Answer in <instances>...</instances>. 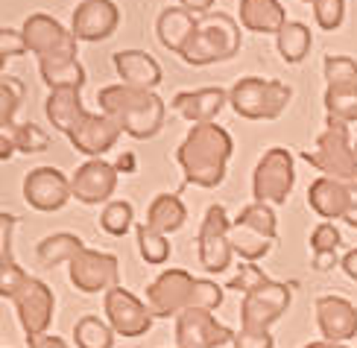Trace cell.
<instances>
[{"instance_id": "cell-49", "label": "cell", "mask_w": 357, "mask_h": 348, "mask_svg": "<svg viewBox=\"0 0 357 348\" xmlns=\"http://www.w3.org/2000/svg\"><path fill=\"white\" fill-rule=\"evenodd\" d=\"M185 9H190L193 15H208V12H214V0H178Z\"/></svg>"}, {"instance_id": "cell-28", "label": "cell", "mask_w": 357, "mask_h": 348, "mask_svg": "<svg viewBox=\"0 0 357 348\" xmlns=\"http://www.w3.org/2000/svg\"><path fill=\"white\" fill-rule=\"evenodd\" d=\"M310 44H314V33H310L302 21H287L284 27H281V33L275 36L278 56L284 59L287 65H299L302 59L310 53Z\"/></svg>"}, {"instance_id": "cell-54", "label": "cell", "mask_w": 357, "mask_h": 348, "mask_svg": "<svg viewBox=\"0 0 357 348\" xmlns=\"http://www.w3.org/2000/svg\"><path fill=\"white\" fill-rule=\"evenodd\" d=\"M305 3H310V6H314V3H317V0H305Z\"/></svg>"}, {"instance_id": "cell-35", "label": "cell", "mask_w": 357, "mask_h": 348, "mask_svg": "<svg viewBox=\"0 0 357 348\" xmlns=\"http://www.w3.org/2000/svg\"><path fill=\"white\" fill-rule=\"evenodd\" d=\"M132 222H135V208L123 199L106 202V208H102V214H100V229L112 237H123L132 229Z\"/></svg>"}, {"instance_id": "cell-9", "label": "cell", "mask_w": 357, "mask_h": 348, "mask_svg": "<svg viewBox=\"0 0 357 348\" xmlns=\"http://www.w3.org/2000/svg\"><path fill=\"white\" fill-rule=\"evenodd\" d=\"M193 290H197V278L185 269H165L161 275L146 287V305L158 319H170V316L185 313L193 308Z\"/></svg>"}, {"instance_id": "cell-17", "label": "cell", "mask_w": 357, "mask_h": 348, "mask_svg": "<svg viewBox=\"0 0 357 348\" xmlns=\"http://www.w3.org/2000/svg\"><path fill=\"white\" fill-rule=\"evenodd\" d=\"M117 188V167L102 158H88L77 173L70 176V193L82 205L109 202V196Z\"/></svg>"}, {"instance_id": "cell-41", "label": "cell", "mask_w": 357, "mask_h": 348, "mask_svg": "<svg viewBox=\"0 0 357 348\" xmlns=\"http://www.w3.org/2000/svg\"><path fill=\"white\" fill-rule=\"evenodd\" d=\"M26 281H29V275L18 266V261L0 264V296H3V298H15Z\"/></svg>"}, {"instance_id": "cell-15", "label": "cell", "mask_w": 357, "mask_h": 348, "mask_svg": "<svg viewBox=\"0 0 357 348\" xmlns=\"http://www.w3.org/2000/svg\"><path fill=\"white\" fill-rule=\"evenodd\" d=\"M24 199L29 208L50 214V211H62L68 199H73L70 193V179L56 170V167H36L29 170L24 179Z\"/></svg>"}, {"instance_id": "cell-44", "label": "cell", "mask_w": 357, "mask_h": 348, "mask_svg": "<svg viewBox=\"0 0 357 348\" xmlns=\"http://www.w3.org/2000/svg\"><path fill=\"white\" fill-rule=\"evenodd\" d=\"M21 53H26L24 33H21V29L3 27V29H0V56H3V62H6V59L21 56Z\"/></svg>"}, {"instance_id": "cell-22", "label": "cell", "mask_w": 357, "mask_h": 348, "mask_svg": "<svg viewBox=\"0 0 357 348\" xmlns=\"http://www.w3.org/2000/svg\"><path fill=\"white\" fill-rule=\"evenodd\" d=\"M307 205L314 208L322 220H346V211H349V188H346V181L328 179V176H319L317 181H310Z\"/></svg>"}, {"instance_id": "cell-19", "label": "cell", "mask_w": 357, "mask_h": 348, "mask_svg": "<svg viewBox=\"0 0 357 348\" xmlns=\"http://www.w3.org/2000/svg\"><path fill=\"white\" fill-rule=\"evenodd\" d=\"M317 325L325 342H346L357 337V308L343 296L317 298Z\"/></svg>"}, {"instance_id": "cell-27", "label": "cell", "mask_w": 357, "mask_h": 348, "mask_svg": "<svg viewBox=\"0 0 357 348\" xmlns=\"http://www.w3.org/2000/svg\"><path fill=\"white\" fill-rule=\"evenodd\" d=\"M185 220H188V208L176 193H158L150 202V208H146V225L161 234L178 232L185 225Z\"/></svg>"}, {"instance_id": "cell-32", "label": "cell", "mask_w": 357, "mask_h": 348, "mask_svg": "<svg viewBox=\"0 0 357 348\" xmlns=\"http://www.w3.org/2000/svg\"><path fill=\"white\" fill-rule=\"evenodd\" d=\"M135 237H138V252L146 264L153 266H161L170 261V243H167V234H161L155 229H150L146 222H141L135 229Z\"/></svg>"}, {"instance_id": "cell-21", "label": "cell", "mask_w": 357, "mask_h": 348, "mask_svg": "<svg viewBox=\"0 0 357 348\" xmlns=\"http://www.w3.org/2000/svg\"><path fill=\"white\" fill-rule=\"evenodd\" d=\"M117 77L123 80V85L132 88H144V91H155L161 85V65L150 53L144 50H121L112 56Z\"/></svg>"}, {"instance_id": "cell-46", "label": "cell", "mask_w": 357, "mask_h": 348, "mask_svg": "<svg viewBox=\"0 0 357 348\" xmlns=\"http://www.w3.org/2000/svg\"><path fill=\"white\" fill-rule=\"evenodd\" d=\"M29 348H70L62 337H53V334H41V337H26Z\"/></svg>"}, {"instance_id": "cell-47", "label": "cell", "mask_w": 357, "mask_h": 348, "mask_svg": "<svg viewBox=\"0 0 357 348\" xmlns=\"http://www.w3.org/2000/svg\"><path fill=\"white\" fill-rule=\"evenodd\" d=\"M346 188H349V211H346V222L357 229V176L346 181Z\"/></svg>"}, {"instance_id": "cell-13", "label": "cell", "mask_w": 357, "mask_h": 348, "mask_svg": "<svg viewBox=\"0 0 357 348\" xmlns=\"http://www.w3.org/2000/svg\"><path fill=\"white\" fill-rule=\"evenodd\" d=\"M24 41H26V50L38 56V59H47V56H68V59H77V36L65 29L56 18L44 12L29 15L24 21Z\"/></svg>"}, {"instance_id": "cell-12", "label": "cell", "mask_w": 357, "mask_h": 348, "mask_svg": "<svg viewBox=\"0 0 357 348\" xmlns=\"http://www.w3.org/2000/svg\"><path fill=\"white\" fill-rule=\"evenodd\" d=\"M102 310H106V322L114 328V334L121 337H144L146 331L153 328V310L150 305H144V301L126 290V287H114V290L106 293L102 298Z\"/></svg>"}, {"instance_id": "cell-20", "label": "cell", "mask_w": 357, "mask_h": 348, "mask_svg": "<svg viewBox=\"0 0 357 348\" xmlns=\"http://www.w3.org/2000/svg\"><path fill=\"white\" fill-rule=\"evenodd\" d=\"M229 103V91L222 88H199V91H182L176 94L170 109H176L185 120L197 123H214V117L222 112V105Z\"/></svg>"}, {"instance_id": "cell-2", "label": "cell", "mask_w": 357, "mask_h": 348, "mask_svg": "<svg viewBox=\"0 0 357 348\" xmlns=\"http://www.w3.org/2000/svg\"><path fill=\"white\" fill-rule=\"evenodd\" d=\"M100 112L112 114L126 135H132L135 141L155 138L165 126L167 103L161 100L155 91L132 88V85H109L97 94Z\"/></svg>"}, {"instance_id": "cell-50", "label": "cell", "mask_w": 357, "mask_h": 348, "mask_svg": "<svg viewBox=\"0 0 357 348\" xmlns=\"http://www.w3.org/2000/svg\"><path fill=\"white\" fill-rule=\"evenodd\" d=\"M340 266H343V272H346L351 281H357V249L346 252V255H343V261H340Z\"/></svg>"}, {"instance_id": "cell-23", "label": "cell", "mask_w": 357, "mask_h": 348, "mask_svg": "<svg viewBox=\"0 0 357 348\" xmlns=\"http://www.w3.org/2000/svg\"><path fill=\"white\" fill-rule=\"evenodd\" d=\"M197 24H199V15H193L190 9H185V6H167L165 12L158 15V21H155V33H158L161 47L178 56L185 50L188 38L193 36Z\"/></svg>"}, {"instance_id": "cell-1", "label": "cell", "mask_w": 357, "mask_h": 348, "mask_svg": "<svg viewBox=\"0 0 357 348\" xmlns=\"http://www.w3.org/2000/svg\"><path fill=\"white\" fill-rule=\"evenodd\" d=\"M231 153H234V144L226 129L217 123H197V126H190L185 141L178 144L176 161L182 167L188 185L217 188L226 179Z\"/></svg>"}, {"instance_id": "cell-36", "label": "cell", "mask_w": 357, "mask_h": 348, "mask_svg": "<svg viewBox=\"0 0 357 348\" xmlns=\"http://www.w3.org/2000/svg\"><path fill=\"white\" fill-rule=\"evenodd\" d=\"M322 77H325V82H328V88L357 85V62L351 56H325Z\"/></svg>"}, {"instance_id": "cell-26", "label": "cell", "mask_w": 357, "mask_h": 348, "mask_svg": "<svg viewBox=\"0 0 357 348\" xmlns=\"http://www.w3.org/2000/svg\"><path fill=\"white\" fill-rule=\"evenodd\" d=\"M38 70L41 80L50 91L59 88H79L85 85V68L79 65V59H68V56H47L38 59Z\"/></svg>"}, {"instance_id": "cell-42", "label": "cell", "mask_w": 357, "mask_h": 348, "mask_svg": "<svg viewBox=\"0 0 357 348\" xmlns=\"http://www.w3.org/2000/svg\"><path fill=\"white\" fill-rule=\"evenodd\" d=\"M340 243H343V237H340L334 222H319L317 229H314V234H310V252H314V255L337 252Z\"/></svg>"}, {"instance_id": "cell-7", "label": "cell", "mask_w": 357, "mask_h": 348, "mask_svg": "<svg viewBox=\"0 0 357 348\" xmlns=\"http://www.w3.org/2000/svg\"><path fill=\"white\" fill-rule=\"evenodd\" d=\"M68 275L70 284L79 293H109L114 287H121V264L114 255L109 252H97V249H82L77 252V258L68 264Z\"/></svg>"}, {"instance_id": "cell-14", "label": "cell", "mask_w": 357, "mask_h": 348, "mask_svg": "<svg viewBox=\"0 0 357 348\" xmlns=\"http://www.w3.org/2000/svg\"><path fill=\"white\" fill-rule=\"evenodd\" d=\"M15 310H18V322L24 328L26 337H41L47 334V328L53 322V310H56V296L44 281L33 278L21 287V293L12 298Z\"/></svg>"}, {"instance_id": "cell-16", "label": "cell", "mask_w": 357, "mask_h": 348, "mask_svg": "<svg viewBox=\"0 0 357 348\" xmlns=\"http://www.w3.org/2000/svg\"><path fill=\"white\" fill-rule=\"evenodd\" d=\"M121 135H123V129L112 114L88 112L79 123L70 129L68 138H70V144H73L77 153H82L88 158H102V153H109Z\"/></svg>"}, {"instance_id": "cell-4", "label": "cell", "mask_w": 357, "mask_h": 348, "mask_svg": "<svg viewBox=\"0 0 357 348\" xmlns=\"http://www.w3.org/2000/svg\"><path fill=\"white\" fill-rule=\"evenodd\" d=\"M290 97H293L290 85L261 77H243L229 91L231 109L243 120H275L284 114Z\"/></svg>"}, {"instance_id": "cell-10", "label": "cell", "mask_w": 357, "mask_h": 348, "mask_svg": "<svg viewBox=\"0 0 357 348\" xmlns=\"http://www.w3.org/2000/svg\"><path fill=\"white\" fill-rule=\"evenodd\" d=\"M293 301V293L287 284L270 281L261 290L243 296L241 301V328L243 331H270L281 316L287 313Z\"/></svg>"}, {"instance_id": "cell-37", "label": "cell", "mask_w": 357, "mask_h": 348, "mask_svg": "<svg viewBox=\"0 0 357 348\" xmlns=\"http://www.w3.org/2000/svg\"><path fill=\"white\" fill-rule=\"evenodd\" d=\"M9 129H12V141L18 146V153L33 156V153H44L50 146V135L36 123H12Z\"/></svg>"}, {"instance_id": "cell-48", "label": "cell", "mask_w": 357, "mask_h": 348, "mask_svg": "<svg viewBox=\"0 0 357 348\" xmlns=\"http://www.w3.org/2000/svg\"><path fill=\"white\" fill-rule=\"evenodd\" d=\"M15 149H18V146H15V141H12V129L3 126V129H0V161H9Z\"/></svg>"}, {"instance_id": "cell-24", "label": "cell", "mask_w": 357, "mask_h": 348, "mask_svg": "<svg viewBox=\"0 0 357 348\" xmlns=\"http://www.w3.org/2000/svg\"><path fill=\"white\" fill-rule=\"evenodd\" d=\"M287 24V12L278 0H241V27L249 33L278 36Z\"/></svg>"}, {"instance_id": "cell-40", "label": "cell", "mask_w": 357, "mask_h": 348, "mask_svg": "<svg viewBox=\"0 0 357 348\" xmlns=\"http://www.w3.org/2000/svg\"><path fill=\"white\" fill-rule=\"evenodd\" d=\"M264 284H270V278L261 272V266H255V264H243L241 266V272L231 278V284H229V290H237V293H243V296H249V293H255V290H261Z\"/></svg>"}, {"instance_id": "cell-8", "label": "cell", "mask_w": 357, "mask_h": 348, "mask_svg": "<svg viewBox=\"0 0 357 348\" xmlns=\"http://www.w3.org/2000/svg\"><path fill=\"white\" fill-rule=\"evenodd\" d=\"M231 220L226 214L222 205H211L205 211V220L199 225V237H197V246H199V266L205 272H226L231 264Z\"/></svg>"}, {"instance_id": "cell-43", "label": "cell", "mask_w": 357, "mask_h": 348, "mask_svg": "<svg viewBox=\"0 0 357 348\" xmlns=\"http://www.w3.org/2000/svg\"><path fill=\"white\" fill-rule=\"evenodd\" d=\"M222 305V287L208 281V278H197V290H193V308H205V310H217Z\"/></svg>"}, {"instance_id": "cell-5", "label": "cell", "mask_w": 357, "mask_h": 348, "mask_svg": "<svg viewBox=\"0 0 357 348\" xmlns=\"http://www.w3.org/2000/svg\"><path fill=\"white\" fill-rule=\"evenodd\" d=\"M302 158L328 179H340V181L354 179L357 176V153L349 138V123H343V120H337V117H328L325 120V132L317 138V146L302 153Z\"/></svg>"}, {"instance_id": "cell-25", "label": "cell", "mask_w": 357, "mask_h": 348, "mask_svg": "<svg viewBox=\"0 0 357 348\" xmlns=\"http://www.w3.org/2000/svg\"><path fill=\"white\" fill-rule=\"evenodd\" d=\"M44 114H47V120L53 123V129L70 135V129L88 114L85 105H82L79 88H59V91H50L47 103H44Z\"/></svg>"}, {"instance_id": "cell-18", "label": "cell", "mask_w": 357, "mask_h": 348, "mask_svg": "<svg viewBox=\"0 0 357 348\" xmlns=\"http://www.w3.org/2000/svg\"><path fill=\"white\" fill-rule=\"evenodd\" d=\"M121 24V9L112 0H82L73 12L70 33L77 41H106Z\"/></svg>"}, {"instance_id": "cell-52", "label": "cell", "mask_w": 357, "mask_h": 348, "mask_svg": "<svg viewBox=\"0 0 357 348\" xmlns=\"http://www.w3.org/2000/svg\"><path fill=\"white\" fill-rule=\"evenodd\" d=\"M305 348H343L340 342H325V340H319V342H310V345H305Z\"/></svg>"}, {"instance_id": "cell-11", "label": "cell", "mask_w": 357, "mask_h": 348, "mask_svg": "<svg viewBox=\"0 0 357 348\" xmlns=\"http://www.w3.org/2000/svg\"><path fill=\"white\" fill-rule=\"evenodd\" d=\"M234 331L217 322L205 308H188L176 316V348H222L234 342Z\"/></svg>"}, {"instance_id": "cell-34", "label": "cell", "mask_w": 357, "mask_h": 348, "mask_svg": "<svg viewBox=\"0 0 357 348\" xmlns=\"http://www.w3.org/2000/svg\"><path fill=\"white\" fill-rule=\"evenodd\" d=\"M325 112L328 117H337L343 123L357 120V85H343V88H325Z\"/></svg>"}, {"instance_id": "cell-39", "label": "cell", "mask_w": 357, "mask_h": 348, "mask_svg": "<svg viewBox=\"0 0 357 348\" xmlns=\"http://www.w3.org/2000/svg\"><path fill=\"white\" fill-rule=\"evenodd\" d=\"M314 18H317L319 29L334 33V29L346 18V0H317L314 3Z\"/></svg>"}, {"instance_id": "cell-45", "label": "cell", "mask_w": 357, "mask_h": 348, "mask_svg": "<svg viewBox=\"0 0 357 348\" xmlns=\"http://www.w3.org/2000/svg\"><path fill=\"white\" fill-rule=\"evenodd\" d=\"M234 348H275V340L270 331H237V337L231 342Z\"/></svg>"}, {"instance_id": "cell-31", "label": "cell", "mask_w": 357, "mask_h": 348, "mask_svg": "<svg viewBox=\"0 0 357 348\" xmlns=\"http://www.w3.org/2000/svg\"><path fill=\"white\" fill-rule=\"evenodd\" d=\"M229 240H231L234 255H241V258L249 261V264H255V261L266 258V255H270V249H273V240H266L264 234L252 232V229H246V225L234 222V220H231Z\"/></svg>"}, {"instance_id": "cell-6", "label": "cell", "mask_w": 357, "mask_h": 348, "mask_svg": "<svg viewBox=\"0 0 357 348\" xmlns=\"http://www.w3.org/2000/svg\"><path fill=\"white\" fill-rule=\"evenodd\" d=\"M293 185H296V167H293L290 149L284 146L266 149L255 173H252V196H255V202L284 205Z\"/></svg>"}, {"instance_id": "cell-53", "label": "cell", "mask_w": 357, "mask_h": 348, "mask_svg": "<svg viewBox=\"0 0 357 348\" xmlns=\"http://www.w3.org/2000/svg\"><path fill=\"white\" fill-rule=\"evenodd\" d=\"M132 164H135V161H132V156H123L121 161H117V170H132Z\"/></svg>"}, {"instance_id": "cell-51", "label": "cell", "mask_w": 357, "mask_h": 348, "mask_svg": "<svg viewBox=\"0 0 357 348\" xmlns=\"http://www.w3.org/2000/svg\"><path fill=\"white\" fill-rule=\"evenodd\" d=\"M340 261H337V252H322V255H314V269H319V272H325V269H331V266H337Z\"/></svg>"}, {"instance_id": "cell-55", "label": "cell", "mask_w": 357, "mask_h": 348, "mask_svg": "<svg viewBox=\"0 0 357 348\" xmlns=\"http://www.w3.org/2000/svg\"><path fill=\"white\" fill-rule=\"evenodd\" d=\"M354 153H357V141H354Z\"/></svg>"}, {"instance_id": "cell-29", "label": "cell", "mask_w": 357, "mask_h": 348, "mask_svg": "<svg viewBox=\"0 0 357 348\" xmlns=\"http://www.w3.org/2000/svg\"><path fill=\"white\" fill-rule=\"evenodd\" d=\"M82 249H85L82 237L70 234V232H59V234L44 237L36 249V255H38L41 266H59V264H70L77 258V252H82Z\"/></svg>"}, {"instance_id": "cell-30", "label": "cell", "mask_w": 357, "mask_h": 348, "mask_svg": "<svg viewBox=\"0 0 357 348\" xmlns=\"http://www.w3.org/2000/svg\"><path fill=\"white\" fill-rule=\"evenodd\" d=\"M73 342L77 348H114V328L100 316L88 313L73 325Z\"/></svg>"}, {"instance_id": "cell-33", "label": "cell", "mask_w": 357, "mask_h": 348, "mask_svg": "<svg viewBox=\"0 0 357 348\" xmlns=\"http://www.w3.org/2000/svg\"><path fill=\"white\" fill-rule=\"evenodd\" d=\"M234 222H241V225H246V229L264 234L266 240H275V234H278L275 211H273V205H266V202H252V205H246L241 214H237Z\"/></svg>"}, {"instance_id": "cell-3", "label": "cell", "mask_w": 357, "mask_h": 348, "mask_svg": "<svg viewBox=\"0 0 357 348\" xmlns=\"http://www.w3.org/2000/svg\"><path fill=\"white\" fill-rule=\"evenodd\" d=\"M241 50V27L231 15L226 12H208L199 15V24L188 38L185 50L178 53L188 65L202 68L214 62H226V59L237 56Z\"/></svg>"}, {"instance_id": "cell-38", "label": "cell", "mask_w": 357, "mask_h": 348, "mask_svg": "<svg viewBox=\"0 0 357 348\" xmlns=\"http://www.w3.org/2000/svg\"><path fill=\"white\" fill-rule=\"evenodd\" d=\"M24 100V85L12 77L0 80V126H12L15 123V112Z\"/></svg>"}]
</instances>
